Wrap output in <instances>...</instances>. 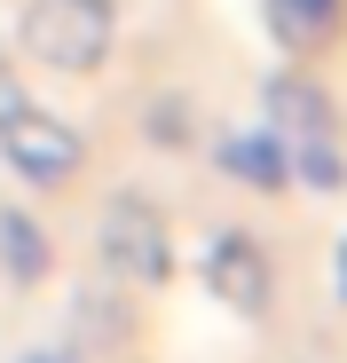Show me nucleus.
<instances>
[{
    "label": "nucleus",
    "mask_w": 347,
    "mask_h": 363,
    "mask_svg": "<svg viewBox=\"0 0 347 363\" xmlns=\"http://www.w3.org/2000/svg\"><path fill=\"white\" fill-rule=\"evenodd\" d=\"M0 150H8V166L24 182H64L79 166V135L55 127V118H32V111H16L8 127H0Z\"/></svg>",
    "instance_id": "nucleus-2"
},
{
    "label": "nucleus",
    "mask_w": 347,
    "mask_h": 363,
    "mask_svg": "<svg viewBox=\"0 0 347 363\" xmlns=\"http://www.w3.org/2000/svg\"><path fill=\"white\" fill-rule=\"evenodd\" d=\"M0 269H8V277H40V269H47L40 229H32V221H16V213H0Z\"/></svg>",
    "instance_id": "nucleus-3"
},
{
    "label": "nucleus",
    "mask_w": 347,
    "mask_h": 363,
    "mask_svg": "<svg viewBox=\"0 0 347 363\" xmlns=\"http://www.w3.org/2000/svg\"><path fill=\"white\" fill-rule=\"evenodd\" d=\"M110 48V0H32L24 16V55L55 72H87Z\"/></svg>",
    "instance_id": "nucleus-1"
},
{
    "label": "nucleus",
    "mask_w": 347,
    "mask_h": 363,
    "mask_svg": "<svg viewBox=\"0 0 347 363\" xmlns=\"http://www.w3.org/2000/svg\"><path fill=\"white\" fill-rule=\"evenodd\" d=\"M16 111H24V79H16L8 64H0V127H8V118H16Z\"/></svg>",
    "instance_id": "nucleus-4"
}]
</instances>
